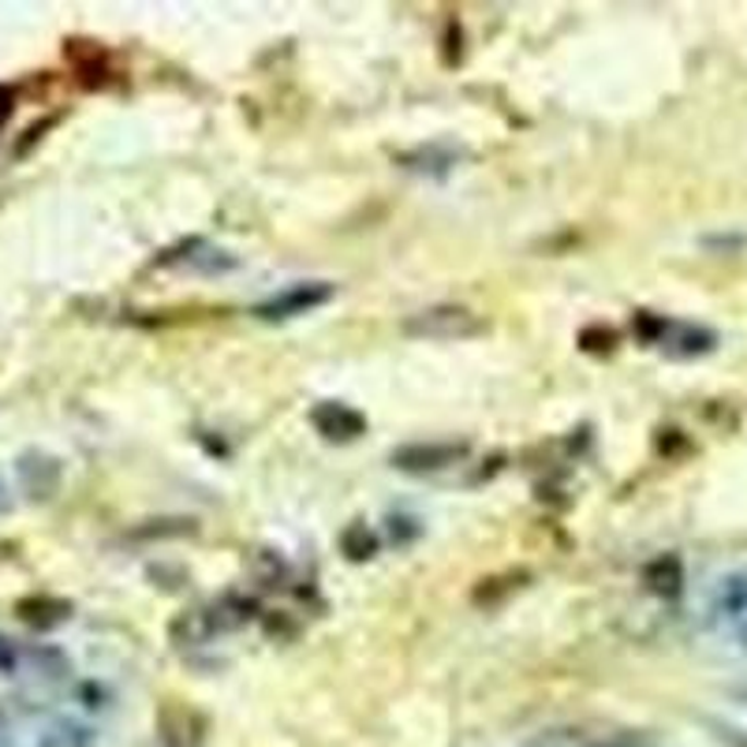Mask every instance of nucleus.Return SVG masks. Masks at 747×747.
I'll return each instance as SVG.
<instances>
[{
  "label": "nucleus",
  "mask_w": 747,
  "mask_h": 747,
  "mask_svg": "<svg viewBox=\"0 0 747 747\" xmlns=\"http://www.w3.org/2000/svg\"><path fill=\"white\" fill-rule=\"evenodd\" d=\"M486 329V322L479 318L468 306L442 303V306H426V311L411 314L403 322L408 337H423V340H471Z\"/></svg>",
  "instance_id": "nucleus-1"
},
{
  "label": "nucleus",
  "mask_w": 747,
  "mask_h": 747,
  "mask_svg": "<svg viewBox=\"0 0 747 747\" xmlns=\"http://www.w3.org/2000/svg\"><path fill=\"white\" fill-rule=\"evenodd\" d=\"M333 299V285L329 280H303V285H292L285 288L280 296L266 299V303H258V318L266 322H288V318H299V314H311L318 311L322 303H329Z\"/></svg>",
  "instance_id": "nucleus-2"
},
{
  "label": "nucleus",
  "mask_w": 747,
  "mask_h": 747,
  "mask_svg": "<svg viewBox=\"0 0 747 747\" xmlns=\"http://www.w3.org/2000/svg\"><path fill=\"white\" fill-rule=\"evenodd\" d=\"M468 456V445H408V448H397L393 453V463L403 471H437V468H448V463L463 460Z\"/></svg>",
  "instance_id": "nucleus-3"
},
{
  "label": "nucleus",
  "mask_w": 747,
  "mask_h": 747,
  "mask_svg": "<svg viewBox=\"0 0 747 747\" xmlns=\"http://www.w3.org/2000/svg\"><path fill=\"white\" fill-rule=\"evenodd\" d=\"M714 333L702 329V325H688V322H665V333H662V345L670 356L676 359H696V356H707V351H714Z\"/></svg>",
  "instance_id": "nucleus-4"
},
{
  "label": "nucleus",
  "mask_w": 747,
  "mask_h": 747,
  "mask_svg": "<svg viewBox=\"0 0 747 747\" xmlns=\"http://www.w3.org/2000/svg\"><path fill=\"white\" fill-rule=\"evenodd\" d=\"M314 426H318L322 437H329V442H351V437L363 434V415L359 411L345 408V403H322V408H314Z\"/></svg>",
  "instance_id": "nucleus-5"
},
{
  "label": "nucleus",
  "mask_w": 747,
  "mask_h": 747,
  "mask_svg": "<svg viewBox=\"0 0 747 747\" xmlns=\"http://www.w3.org/2000/svg\"><path fill=\"white\" fill-rule=\"evenodd\" d=\"M714 610H718V617H728V621L747 617V568L725 576L722 583H718Z\"/></svg>",
  "instance_id": "nucleus-6"
},
{
  "label": "nucleus",
  "mask_w": 747,
  "mask_h": 747,
  "mask_svg": "<svg viewBox=\"0 0 747 747\" xmlns=\"http://www.w3.org/2000/svg\"><path fill=\"white\" fill-rule=\"evenodd\" d=\"M647 579V587L654 594H662V598H673V594H680V583H684V573H680V561L676 557H658L654 565L647 568L643 573Z\"/></svg>",
  "instance_id": "nucleus-7"
},
{
  "label": "nucleus",
  "mask_w": 747,
  "mask_h": 747,
  "mask_svg": "<svg viewBox=\"0 0 747 747\" xmlns=\"http://www.w3.org/2000/svg\"><path fill=\"white\" fill-rule=\"evenodd\" d=\"M86 744H91V733L75 722H52L38 736V747H86Z\"/></svg>",
  "instance_id": "nucleus-8"
},
{
  "label": "nucleus",
  "mask_w": 747,
  "mask_h": 747,
  "mask_svg": "<svg viewBox=\"0 0 747 747\" xmlns=\"http://www.w3.org/2000/svg\"><path fill=\"white\" fill-rule=\"evenodd\" d=\"M345 553H348V557H356V561H363V557H371V553H374V539L366 534L363 523H356L345 534Z\"/></svg>",
  "instance_id": "nucleus-9"
},
{
  "label": "nucleus",
  "mask_w": 747,
  "mask_h": 747,
  "mask_svg": "<svg viewBox=\"0 0 747 747\" xmlns=\"http://www.w3.org/2000/svg\"><path fill=\"white\" fill-rule=\"evenodd\" d=\"M12 117V91L8 86H0V124Z\"/></svg>",
  "instance_id": "nucleus-10"
},
{
  "label": "nucleus",
  "mask_w": 747,
  "mask_h": 747,
  "mask_svg": "<svg viewBox=\"0 0 747 747\" xmlns=\"http://www.w3.org/2000/svg\"><path fill=\"white\" fill-rule=\"evenodd\" d=\"M8 508V497H4V486H0V513Z\"/></svg>",
  "instance_id": "nucleus-11"
}]
</instances>
